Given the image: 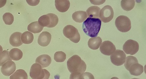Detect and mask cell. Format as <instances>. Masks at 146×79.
<instances>
[{
    "label": "cell",
    "mask_w": 146,
    "mask_h": 79,
    "mask_svg": "<svg viewBox=\"0 0 146 79\" xmlns=\"http://www.w3.org/2000/svg\"><path fill=\"white\" fill-rule=\"evenodd\" d=\"M43 29L44 27L41 25L37 21L30 23L27 27L28 30L35 34L40 33Z\"/></svg>",
    "instance_id": "cell-20"
},
{
    "label": "cell",
    "mask_w": 146,
    "mask_h": 79,
    "mask_svg": "<svg viewBox=\"0 0 146 79\" xmlns=\"http://www.w3.org/2000/svg\"><path fill=\"white\" fill-rule=\"evenodd\" d=\"M139 46L138 42L132 40H129L123 45V49L127 54L133 55L139 50Z\"/></svg>",
    "instance_id": "cell-8"
},
{
    "label": "cell",
    "mask_w": 146,
    "mask_h": 79,
    "mask_svg": "<svg viewBox=\"0 0 146 79\" xmlns=\"http://www.w3.org/2000/svg\"><path fill=\"white\" fill-rule=\"evenodd\" d=\"M28 76L25 70L19 69L10 76V79H27Z\"/></svg>",
    "instance_id": "cell-23"
},
{
    "label": "cell",
    "mask_w": 146,
    "mask_h": 79,
    "mask_svg": "<svg viewBox=\"0 0 146 79\" xmlns=\"http://www.w3.org/2000/svg\"><path fill=\"white\" fill-rule=\"evenodd\" d=\"M51 57L48 55L43 54L38 56L36 60V63L39 64L42 68L48 67L51 62Z\"/></svg>",
    "instance_id": "cell-14"
},
{
    "label": "cell",
    "mask_w": 146,
    "mask_h": 79,
    "mask_svg": "<svg viewBox=\"0 0 146 79\" xmlns=\"http://www.w3.org/2000/svg\"><path fill=\"white\" fill-rule=\"evenodd\" d=\"M106 1H90V2L92 4L95 5H99L104 4Z\"/></svg>",
    "instance_id": "cell-31"
},
{
    "label": "cell",
    "mask_w": 146,
    "mask_h": 79,
    "mask_svg": "<svg viewBox=\"0 0 146 79\" xmlns=\"http://www.w3.org/2000/svg\"><path fill=\"white\" fill-rule=\"evenodd\" d=\"M124 66L126 69L128 70L130 66L133 64L138 63V60L136 57L132 56H128L126 58Z\"/></svg>",
    "instance_id": "cell-25"
},
{
    "label": "cell",
    "mask_w": 146,
    "mask_h": 79,
    "mask_svg": "<svg viewBox=\"0 0 146 79\" xmlns=\"http://www.w3.org/2000/svg\"><path fill=\"white\" fill-rule=\"evenodd\" d=\"M88 15L86 12L84 11H77L72 15V18L77 23H82L86 20Z\"/></svg>",
    "instance_id": "cell-17"
},
{
    "label": "cell",
    "mask_w": 146,
    "mask_h": 79,
    "mask_svg": "<svg viewBox=\"0 0 146 79\" xmlns=\"http://www.w3.org/2000/svg\"><path fill=\"white\" fill-rule=\"evenodd\" d=\"M59 22L58 17L55 14L49 13L44 15L38 19V22L42 26L53 28L56 26Z\"/></svg>",
    "instance_id": "cell-4"
},
{
    "label": "cell",
    "mask_w": 146,
    "mask_h": 79,
    "mask_svg": "<svg viewBox=\"0 0 146 79\" xmlns=\"http://www.w3.org/2000/svg\"><path fill=\"white\" fill-rule=\"evenodd\" d=\"M100 8L97 6H92L86 11L88 17L90 18H99Z\"/></svg>",
    "instance_id": "cell-19"
},
{
    "label": "cell",
    "mask_w": 146,
    "mask_h": 79,
    "mask_svg": "<svg viewBox=\"0 0 146 79\" xmlns=\"http://www.w3.org/2000/svg\"><path fill=\"white\" fill-rule=\"evenodd\" d=\"M51 35L48 32L44 31L41 33L38 40V44L41 46H46L50 44Z\"/></svg>",
    "instance_id": "cell-12"
},
{
    "label": "cell",
    "mask_w": 146,
    "mask_h": 79,
    "mask_svg": "<svg viewBox=\"0 0 146 79\" xmlns=\"http://www.w3.org/2000/svg\"><path fill=\"white\" fill-rule=\"evenodd\" d=\"M27 3L29 5L31 6H35L39 4L40 1L34 0V1H27Z\"/></svg>",
    "instance_id": "cell-30"
},
{
    "label": "cell",
    "mask_w": 146,
    "mask_h": 79,
    "mask_svg": "<svg viewBox=\"0 0 146 79\" xmlns=\"http://www.w3.org/2000/svg\"><path fill=\"white\" fill-rule=\"evenodd\" d=\"M100 50L103 54L110 56L116 50L115 46L112 42L109 40H106L103 42L102 44H101Z\"/></svg>",
    "instance_id": "cell-10"
},
{
    "label": "cell",
    "mask_w": 146,
    "mask_h": 79,
    "mask_svg": "<svg viewBox=\"0 0 146 79\" xmlns=\"http://www.w3.org/2000/svg\"><path fill=\"white\" fill-rule=\"evenodd\" d=\"M9 61H12L9 55V52L8 51L4 50L1 53V66Z\"/></svg>",
    "instance_id": "cell-26"
},
{
    "label": "cell",
    "mask_w": 146,
    "mask_h": 79,
    "mask_svg": "<svg viewBox=\"0 0 146 79\" xmlns=\"http://www.w3.org/2000/svg\"><path fill=\"white\" fill-rule=\"evenodd\" d=\"M102 21L100 19L88 18L83 23V31L90 37H96L99 33Z\"/></svg>",
    "instance_id": "cell-1"
},
{
    "label": "cell",
    "mask_w": 146,
    "mask_h": 79,
    "mask_svg": "<svg viewBox=\"0 0 146 79\" xmlns=\"http://www.w3.org/2000/svg\"><path fill=\"white\" fill-rule=\"evenodd\" d=\"M3 20L6 25H11L14 21V16L10 13H6L3 15Z\"/></svg>",
    "instance_id": "cell-28"
},
{
    "label": "cell",
    "mask_w": 146,
    "mask_h": 79,
    "mask_svg": "<svg viewBox=\"0 0 146 79\" xmlns=\"http://www.w3.org/2000/svg\"><path fill=\"white\" fill-rule=\"evenodd\" d=\"M126 55L123 51L117 50H115L110 57L111 60L113 64L120 66L125 63Z\"/></svg>",
    "instance_id": "cell-9"
},
{
    "label": "cell",
    "mask_w": 146,
    "mask_h": 79,
    "mask_svg": "<svg viewBox=\"0 0 146 79\" xmlns=\"http://www.w3.org/2000/svg\"><path fill=\"white\" fill-rule=\"evenodd\" d=\"M16 68V64L14 62L9 61L1 66V71L4 75L9 76L15 71Z\"/></svg>",
    "instance_id": "cell-11"
},
{
    "label": "cell",
    "mask_w": 146,
    "mask_h": 79,
    "mask_svg": "<svg viewBox=\"0 0 146 79\" xmlns=\"http://www.w3.org/2000/svg\"><path fill=\"white\" fill-rule=\"evenodd\" d=\"M111 79H119V78H118L117 77H114L112 78H111Z\"/></svg>",
    "instance_id": "cell-32"
},
{
    "label": "cell",
    "mask_w": 146,
    "mask_h": 79,
    "mask_svg": "<svg viewBox=\"0 0 146 79\" xmlns=\"http://www.w3.org/2000/svg\"><path fill=\"white\" fill-rule=\"evenodd\" d=\"M67 65L68 70L71 73L82 74L87 69L85 62L77 55H73L68 59Z\"/></svg>",
    "instance_id": "cell-2"
},
{
    "label": "cell",
    "mask_w": 146,
    "mask_h": 79,
    "mask_svg": "<svg viewBox=\"0 0 146 79\" xmlns=\"http://www.w3.org/2000/svg\"><path fill=\"white\" fill-rule=\"evenodd\" d=\"M34 36L33 33L29 31H26L22 34L21 40L23 43L29 44L32 43L34 40Z\"/></svg>",
    "instance_id": "cell-22"
},
{
    "label": "cell",
    "mask_w": 146,
    "mask_h": 79,
    "mask_svg": "<svg viewBox=\"0 0 146 79\" xmlns=\"http://www.w3.org/2000/svg\"><path fill=\"white\" fill-rule=\"evenodd\" d=\"M131 74L134 76H139L143 72V66L138 63L133 64L131 66L129 69Z\"/></svg>",
    "instance_id": "cell-16"
},
{
    "label": "cell",
    "mask_w": 146,
    "mask_h": 79,
    "mask_svg": "<svg viewBox=\"0 0 146 79\" xmlns=\"http://www.w3.org/2000/svg\"><path fill=\"white\" fill-rule=\"evenodd\" d=\"M55 5L59 11L65 12L69 9L70 3L68 0H55Z\"/></svg>",
    "instance_id": "cell-13"
},
{
    "label": "cell",
    "mask_w": 146,
    "mask_h": 79,
    "mask_svg": "<svg viewBox=\"0 0 146 79\" xmlns=\"http://www.w3.org/2000/svg\"><path fill=\"white\" fill-rule=\"evenodd\" d=\"M66 59V54L62 51H59L55 53L54 59L57 62H63Z\"/></svg>",
    "instance_id": "cell-27"
},
{
    "label": "cell",
    "mask_w": 146,
    "mask_h": 79,
    "mask_svg": "<svg viewBox=\"0 0 146 79\" xmlns=\"http://www.w3.org/2000/svg\"><path fill=\"white\" fill-rule=\"evenodd\" d=\"M70 79H83L81 77L80 74L72 73L70 75Z\"/></svg>",
    "instance_id": "cell-29"
},
{
    "label": "cell",
    "mask_w": 146,
    "mask_h": 79,
    "mask_svg": "<svg viewBox=\"0 0 146 79\" xmlns=\"http://www.w3.org/2000/svg\"><path fill=\"white\" fill-rule=\"evenodd\" d=\"M39 64L35 63L32 66L30 76L33 79H49L50 73L48 70L42 69Z\"/></svg>",
    "instance_id": "cell-3"
},
{
    "label": "cell",
    "mask_w": 146,
    "mask_h": 79,
    "mask_svg": "<svg viewBox=\"0 0 146 79\" xmlns=\"http://www.w3.org/2000/svg\"><path fill=\"white\" fill-rule=\"evenodd\" d=\"M63 33L66 38L75 43L80 41V36L78 30L72 25H68L64 27Z\"/></svg>",
    "instance_id": "cell-5"
},
{
    "label": "cell",
    "mask_w": 146,
    "mask_h": 79,
    "mask_svg": "<svg viewBox=\"0 0 146 79\" xmlns=\"http://www.w3.org/2000/svg\"><path fill=\"white\" fill-rule=\"evenodd\" d=\"M102 42V38L100 37L92 38L88 40V46L92 50H96L100 48Z\"/></svg>",
    "instance_id": "cell-18"
},
{
    "label": "cell",
    "mask_w": 146,
    "mask_h": 79,
    "mask_svg": "<svg viewBox=\"0 0 146 79\" xmlns=\"http://www.w3.org/2000/svg\"><path fill=\"white\" fill-rule=\"evenodd\" d=\"M135 1L122 0L121 2V7L124 10L126 11H130L135 6Z\"/></svg>",
    "instance_id": "cell-24"
},
{
    "label": "cell",
    "mask_w": 146,
    "mask_h": 79,
    "mask_svg": "<svg viewBox=\"0 0 146 79\" xmlns=\"http://www.w3.org/2000/svg\"><path fill=\"white\" fill-rule=\"evenodd\" d=\"M131 79H139V78H132Z\"/></svg>",
    "instance_id": "cell-33"
},
{
    "label": "cell",
    "mask_w": 146,
    "mask_h": 79,
    "mask_svg": "<svg viewBox=\"0 0 146 79\" xmlns=\"http://www.w3.org/2000/svg\"><path fill=\"white\" fill-rule=\"evenodd\" d=\"M22 33L20 32H17L13 33L11 36L9 42L13 46L18 47L22 45L23 42L21 40V35Z\"/></svg>",
    "instance_id": "cell-15"
},
{
    "label": "cell",
    "mask_w": 146,
    "mask_h": 79,
    "mask_svg": "<svg viewBox=\"0 0 146 79\" xmlns=\"http://www.w3.org/2000/svg\"><path fill=\"white\" fill-rule=\"evenodd\" d=\"M113 16V9L110 6L106 5L100 11L99 17L103 22L107 23L110 22Z\"/></svg>",
    "instance_id": "cell-7"
},
{
    "label": "cell",
    "mask_w": 146,
    "mask_h": 79,
    "mask_svg": "<svg viewBox=\"0 0 146 79\" xmlns=\"http://www.w3.org/2000/svg\"><path fill=\"white\" fill-rule=\"evenodd\" d=\"M115 25L118 30L122 33L129 31L131 28L130 19L125 16L117 17L115 21Z\"/></svg>",
    "instance_id": "cell-6"
},
{
    "label": "cell",
    "mask_w": 146,
    "mask_h": 79,
    "mask_svg": "<svg viewBox=\"0 0 146 79\" xmlns=\"http://www.w3.org/2000/svg\"><path fill=\"white\" fill-rule=\"evenodd\" d=\"M10 58L13 60L19 61L22 58L23 53L20 49L14 48L11 49L9 52Z\"/></svg>",
    "instance_id": "cell-21"
}]
</instances>
